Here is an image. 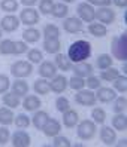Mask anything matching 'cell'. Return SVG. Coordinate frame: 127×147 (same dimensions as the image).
Segmentation results:
<instances>
[{
  "label": "cell",
  "mask_w": 127,
  "mask_h": 147,
  "mask_svg": "<svg viewBox=\"0 0 127 147\" xmlns=\"http://www.w3.org/2000/svg\"><path fill=\"white\" fill-rule=\"evenodd\" d=\"M91 55V45L87 40H76L69 46L67 57L72 63H81L88 59Z\"/></svg>",
  "instance_id": "obj_1"
},
{
  "label": "cell",
  "mask_w": 127,
  "mask_h": 147,
  "mask_svg": "<svg viewBox=\"0 0 127 147\" xmlns=\"http://www.w3.org/2000/svg\"><path fill=\"white\" fill-rule=\"evenodd\" d=\"M111 57L120 61L127 59V33H123L120 36H117L111 42Z\"/></svg>",
  "instance_id": "obj_2"
},
{
  "label": "cell",
  "mask_w": 127,
  "mask_h": 147,
  "mask_svg": "<svg viewBox=\"0 0 127 147\" xmlns=\"http://www.w3.org/2000/svg\"><path fill=\"white\" fill-rule=\"evenodd\" d=\"M11 73L16 79H24L33 73V64L30 61H16L11 67Z\"/></svg>",
  "instance_id": "obj_3"
},
{
  "label": "cell",
  "mask_w": 127,
  "mask_h": 147,
  "mask_svg": "<svg viewBox=\"0 0 127 147\" xmlns=\"http://www.w3.org/2000/svg\"><path fill=\"white\" fill-rule=\"evenodd\" d=\"M78 131H76V134H78V137L81 138V140H91L93 137L96 135V123L93 122V120H82V122H78Z\"/></svg>",
  "instance_id": "obj_4"
},
{
  "label": "cell",
  "mask_w": 127,
  "mask_h": 147,
  "mask_svg": "<svg viewBox=\"0 0 127 147\" xmlns=\"http://www.w3.org/2000/svg\"><path fill=\"white\" fill-rule=\"evenodd\" d=\"M75 101L81 106H85V107H93L96 104V95L91 89H81L76 92L75 95Z\"/></svg>",
  "instance_id": "obj_5"
},
{
  "label": "cell",
  "mask_w": 127,
  "mask_h": 147,
  "mask_svg": "<svg viewBox=\"0 0 127 147\" xmlns=\"http://www.w3.org/2000/svg\"><path fill=\"white\" fill-rule=\"evenodd\" d=\"M20 22H23L24 25H35L39 22V12L35 9V7H24V9L20 12Z\"/></svg>",
  "instance_id": "obj_6"
},
{
  "label": "cell",
  "mask_w": 127,
  "mask_h": 147,
  "mask_svg": "<svg viewBox=\"0 0 127 147\" xmlns=\"http://www.w3.org/2000/svg\"><path fill=\"white\" fill-rule=\"evenodd\" d=\"M76 12H78V16L79 20L84 21V22H93L94 21V7H93L90 3L84 2V3H79L78 7H76Z\"/></svg>",
  "instance_id": "obj_7"
},
{
  "label": "cell",
  "mask_w": 127,
  "mask_h": 147,
  "mask_svg": "<svg viewBox=\"0 0 127 147\" xmlns=\"http://www.w3.org/2000/svg\"><path fill=\"white\" fill-rule=\"evenodd\" d=\"M94 20H97L100 24L108 25L112 24L115 21V12L111 9V7H99V9L94 12Z\"/></svg>",
  "instance_id": "obj_8"
},
{
  "label": "cell",
  "mask_w": 127,
  "mask_h": 147,
  "mask_svg": "<svg viewBox=\"0 0 127 147\" xmlns=\"http://www.w3.org/2000/svg\"><path fill=\"white\" fill-rule=\"evenodd\" d=\"M18 27H20V18L12 15V13L3 16L2 21H0V28H2L3 31H6V33H12Z\"/></svg>",
  "instance_id": "obj_9"
},
{
  "label": "cell",
  "mask_w": 127,
  "mask_h": 147,
  "mask_svg": "<svg viewBox=\"0 0 127 147\" xmlns=\"http://www.w3.org/2000/svg\"><path fill=\"white\" fill-rule=\"evenodd\" d=\"M96 95V100L103 102V104H106V102H111L115 100L117 97V92L115 89L112 88H106V86H100V88H97V92L94 94Z\"/></svg>",
  "instance_id": "obj_10"
},
{
  "label": "cell",
  "mask_w": 127,
  "mask_h": 147,
  "mask_svg": "<svg viewBox=\"0 0 127 147\" xmlns=\"http://www.w3.org/2000/svg\"><path fill=\"white\" fill-rule=\"evenodd\" d=\"M49 88H51V91L55 92V94H63L67 89V79H66V76L55 74L53 77V80L49 82Z\"/></svg>",
  "instance_id": "obj_11"
},
{
  "label": "cell",
  "mask_w": 127,
  "mask_h": 147,
  "mask_svg": "<svg viewBox=\"0 0 127 147\" xmlns=\"http://www.w3.org/2000/svg\"><path fill=\"white\" fill-rule=\"evenodd\" d=\"M72 70L75 73V76H79V77H88L93 74V71H94V68H93L91 64L85 63V61H81V63H75L72 65Z\"/></svg>",
  "instance_id": "obj_12"
},
{
  "label": "cell",
  "mask_w": 127,
  "mask_h": 147,
  "mask_svg": "<svg viewBox=\"0 0 127 147\" xmlns=\"http://www.w3.org/2000/svg\"><path fill=\"white\" fill-rule=\"evenodd\" d=\"M42 131H44V134L46 135V137H55V135H58L60 134V131H61V125H60V122H58L57 119H48L46 120V123L44 125V128H42Z\"/></svg>",
  "instance_id": "obj_13"
},
{
  "label": "cell",
  "mask_w": 127,
  "mask_h": 147,
  "mask_svg": "<svg viewBox=\"0 0 127 147\" xmlns=\"http://www.w3.org/2000/svg\"><path fill=\"white\" fill-rule=\"evenodd\" d=\"M63 28L70 33V34H75V33H79L82 31V21L76 16H70V18H66L64 22H63Z\"/></svg>",
  "instance_id": "obj_14"
},
{
  "label": "cell",
  "mask_w": 127,
  "mask_h": 147,
  "mask_svg": "<svg viewBox=\"0 0 127 147\" xmlns=\"http://www.w3.org/2000/svg\"><path fill=\"white\" fill-rule=\"evenodd\" d=\"M31 144V138L25 131H16L12 135V146L14 147H29Z\"/></svg>",
  "instance_id": "obj_15"
},
{
  "label": "cell",
  "mask_w": 127,
  "mask_h": 147,
  "mask_svg": "<svg viewBox=\"0 0 127 147\" xmlns=\"http://www.w3.org/2000/svg\"><path fill=\"white\" fill-rule=\"evenodd\" d=\"M39 74H40V77H44V79H53V77L57 74L55 64L51 63V61L40 63V65H39Z\"/></svg>",
  "instance_id": "obj_16"
},
{
  "label": "cell",
  "mask_w": 127,
  "mask_h": 147,
  "mask_svg": "<svg viewBox=\"0 0 127 147\" xmlns=\"http://www.w3.org/2000/svg\"><path fill=\"white\" fill-rule=\"evenodd\" d=\"M100 140L106 146H112L117 141V132L111 126H102V129H100Z\"/></svg>",
  "instance_id": "obj_17"
},
{
  "label": "cell",
  "mask_w": 127,
  "mask_h": 147,
  "mask_svg": "<svg viewBox=\"0 0 127 147\" xmlns=\"http://www.w3.org/2000/svg\"><path fill=\"white\" fill-rule=\"evenodd\" d=\"M78 122H79V116L75 110L67 109L66 111H63V123L66 128H73L78 125Z\"/></svg>",
  "instance_id": "obj_18"
},
{
  "label": "cell",
  "mask_w": 127,
  "mask_h": 147,
  "mask_svg": "<svg viewBox=\"0 0 127 147\" xmlns=\"http://www.w3.org/2000/svg\"><path fill=\"white\" fill-rule=\"evenodd\" d=\"M40 106H42V102H40L39 97H36V95H27L23 101V107L27 111H36L40 109Z\"/></svg>",
  "instance_id": "obj_19"
},
{
  "label": "cell",
  "mask_w": 127,
  "mask_h": 147,
  "mask_svg": "<svg viewBox=\"0 0 127 147\" xmlns=\"http://www.w3.org/2000/svg\"><path fill=\"white\" fill-rule=\"evenodd\" d=\"M12 92L18 97H25L29 94V83L24 79H16L15 82H12Z\"/></svg>",
  "instance_id": "obj_20"
},
{
  "label": "cell",
  "mask_w": 127,
  "mask_h": 147,
  "mask_svg": "<svg viewBox=\"0 0 127 147\" xmlns=\"http://www.w3.org/2000/svg\"><path fill=\"white\" fill-rule=\"evenodd\" d=\"M55 67L57 68H60L61 71H69L70 68H72V61L69 59V57L64 55V54H55Z\"/></svg>",
  "instance_id": "obj_21"
},
{
  "label": "cell",
  "mask_w": 127,
  "mask_h": 147,
  "mask_svg": "<svg viewBox=\"0 0 127 147\" xmlns=\"http://www.w3.org/2000/svg\"><path fill=\"white\" fill-rule=\"evenodd\" d=\"M88 31H90L91 36H94V37H105L108 34L106 25L100 24V22H94V21L88 24Z\"/></svg>",
  "instance_id": "obj_22"
},
{
  "label": "cell",
  "mask_w": 127,
  "mask_h": 147,
  "mask_svg": "<svg viewBox=\"0 0 127 147\" xmlns=\"http://www.w3.org/2000/svg\"><path fill=\"white\" fill-rule=\"evenodd\" d=\"M33 89H35V92L39 94V95H48L51 92L49 82L46 79H44V77H40V79L35 80V83H33Z\"/></svg>",
  "instance_id": "obj_23"
},
{
  "label": "cell",
  "mask_w": 127,
  "mask_h": 147,
  "mask_svg": "<svg viewBox=\"0 0 127 147\" xmlns=\"http://www.w3.org/2000/svg\"><path fill=\"white\" fill-rule=\"evenodd\" d=\"M44 49L46 54H58L61 49V43L58 39H45Z\"/></svg>",
  "instance_id": "obj_24"
},
{
  "label": "cell",
  "mask_w": 127,
  "mask_h": 147,
  "mask_svg": "<svg viewBox=\"0 0 127 147\" xmlns=\"http://www.w3.org/2000/svg\"><path fill=\"white\" fill-rule=\"evenodd\" d=\"M48 119H49V115L46 113V111H44V110H36L35 116L31 117V122H33V125H35V128L42 129V128H44V125L46 123Z\"/></svg>",
  "instance_id": "obj_25"
},
{
  "label": "cell",
  "mask_w": 127,
  "mask_h": 147,
  "mask_svg": "<svg viewBox=\"0 0 127 147\" xmlns=\"http://www.w3.org/2000/svg\"><path fill=\"white\" fill-rule=\"evenodd\" d=\"M14 117H15V115H14L12 109H9V107H0V125L8 126V125L14 123Z\"/></svg>",
  "instance_id": "obj_26"
},
{
  "label": "cell",
  "mask_w": 127,
  "mask_h": 147,
  "mask_svg": "<svg viewBox=\"0 0 127 147\" xmlns=\"http://www.w3.org/2000/svg\"><path fill=\"white\" fill-rule=\"evenodd\" d=\"M2 101H3V104L9 109H16L20 106V97L15 95L14 92H5L3 97H2Z\"/></svg>",
  "instance_id": "obj_27"
},
{
  "label": "cell",
  "mask_w": 127,
  "mask_h": 147,
  "mask_svg": "<svg viewBox=\"0 0 127 147\" xmlns=\"http://www.w3.org/2000/svg\"><path fill=\"white\" fill-rule=\"evenodd\" d=\"M112 126L115 131H126L127 129V116L124 113H115L112 117Z\"/></svg>",
  "instance_id": "obj_28"
},
{
  "label": "cell",
  "mask_w": 127,
  "mask_h": 147,
  "mask_svg": "<svg viewBox=\"0 0 127 147\" xmlns=\"http://www.w3.org/2000/svg\"><path fill=\"white\" fill-rule=\"evenodd\" d=\"M23 39H24L25 43H36L40 39V31L38 28L29 27L27 30L23 31Z\"/></svg>",
  "instance_id": "obj_29"
},
{
  "label": "cell",
  "mask_w": 127,
  "mask_h": 147,
  "mask_svg": "<svg viewBox=\"0 0 127 147\" xmlns=\"http://www.w3.org/2000/svg\"><path fill=\"white\" fill-rule=\"evenodd\" d=\"M118 76H120V70H118V68H114V67H109V68H105V70L100 71L99 79L105 80V82H112Z\"/></svg>",
  "instance_id": "obj_30"
},
{
  "label": "cell",
  "mask_w": 127,
  "mask_h": 147,
  "mask_svg": "<svg viewBox=\"0 0 127 147\" xmlns=\"http://www.w3.org/2000/svg\"><path fill=\"white\" fill-rule=\"evenodd\" d=\"M112 63H114V59H112V57L109 55V54H100L97 57L96 65L100 68V70H105V68L112 67Z\"/></svg>",
  "instance_id": "obj_31"
},
{
  "label": "cell",
  "mask_w": 127,
  "mask_h": 147,
  "mask_svg": "<svg viewBox=\"0 0 127 147\" xmlns=\"http://www.w3.org/2000/svg\"><path fill=\"white\" fill-rule=\"evenodd\" d=\"M67 12H69V7H67L66 3H54V7H53L51 15L55 16V18H66Z\"/></svg>",
  "instance_id": "obj_32"
},
{
  "label": "cell",
  "mask_w": 127,
  "mask_h": 147,
  "mask_svg": "<svg viewBox=\"0 0 127 147\" xmlns=\"http://www.w3.org/2000/svg\"><path fill=\"white\" fill-rule=\"evenodd\" d=\"M44 36L45 39H58L60 37V28L54 24H46L44 27Z\"/></svg>",
  "instance_id": "obj_33"
},
{
  "label": "cell",
  "mask_w": 127,
  "mask_h": 147,
  "mask_svg": "<svg viewBox=\"0 0 127 147\" xmlns=\"http://www.w3.org/2000/svg\"><path fill=\"white\" fill-rule=\"evenodd\" d=\"M67 86H70V89L73 91H81L85 88V79L79 76H73L70 77V80H67Z\"/></svg>",
  "instance_id": "obj_34"
},
{
  "label": "cell",
  "mask_w": 127,
  "mask_h": 147,
  "mask_svg": "<svg viewBox=\"0 0 127 147\" xmlns=\"http://www.w3.org/2000/svg\"><path fill=\"white\" fill-rule=\"evenodd\" d=\"M91 117H93V122L94 123H100L103 125L105 120H106V111L100 107H94L91 111Z\"/></svg>",
  "instance_id": "obj_35"
},
{
  "label": "cell",
  "mask_w": 127,
  "mask_h": 147,
  "mask_svg": "<svg viewBox=\"0 0 127 147\" xmlns=\"http://www.w3.org/2000/svg\"><path fill=\"white\" fill-rule=\"evenodd\" d=\"M112 82H114V89H115L117 92H120V94L127 92V77H126L124 74H120V76H118L115 80H112Z\"/></svg>",
  "instance_id": "obj_36"
},
{
  "label": "cell",
  "mask_w": 127,
  "mask_h": 147,
  "mask_svg": "<svg viewBox=\"0 0 127 147\" xmlns=\"http://www.w3.org/2000/svg\"><path fill=\"white\" fill-rule=\"evenodd\" d=\"M127 109V100L126 97H123V95H120V97H115L114 100V113H124V110Z\"/></svg>",
  "instance_id": "obj_37"
},
{
  "label": "cell",
  "mask_w": 127,
  "mask_h": 147,
  "mask_svg": "<svg viewBox=\"0 0 127 147\" xmlns=\"http://www.w3.org/2000/svg\"><path fill=\"white\" fill-rule=\"evenodd\" d=\"M27 59L31 64H40L42 59H44V55L39 49H30L27 51Z\"/></svg>",
  "instance_id": "obj_38"
},
{
  "label": "cell",
  "mask_w": 127,
  "mask_h": 147,
  "mask_svg": "<svg viewBox=\"0 0 127 147\" xmlns=\"http://www.w3.org/2000/svg\"><path fill=\"white\" fill-rule=\"evenodd\" d=\"M0 9L3 12H15L18 9V2L16 0H2L0 2Z\"/></svg>",
  "instance_id": "obj_39"
},
{
  "label": "cell",
  "mask_w": 127,
  "mask_h": 147,
  "mask_svg": "<svg viewBox=\"0 0 127 147\" xmlns=\"http://www.w3.org/2000/svg\"><path fill=\"white\" fill-rule=\"evenodd\" d=\"M14 49V40L11 39H5L0 42V54L2 55H11Z\"/></svg>",
  "instance_id": "obj_40"
},
{
  "label": "cell",
  "mask_w": 127,
  "mask_h": 147,
  "mask_svg": "<svg viewBox=\"0 0 127 147\" xmlns=\"http://www.w3.org/2000/svg\"><path fill=\"white\" fill-rule=\"evenodd\" d=\"M14 123L16 125V128H20V129H24V128H27L30 125V117L27 115H18V116H15L14 117Z\"/></svg>",
  "instance_id": "obj_41"
},
{
  "label": "cell",
  "mask_w": 127,
  "mask_h": 147,
  "mask_svg": "<svg viewBox=\"0 0 127 147\" xmlns=\"http://www.w3.org/2000/svg\"><path fill=\"white\" fill-rule=\"evenodd\" d=\"M27 51H29V46H27V43H25V42H23V40L14 42L12 55H21V54H25Z\"/></svg>",
  "instance_id": "obj_42"
},
{
  "label": "cell",
  "mask_w": 127,
  "mask_h": 147,
  "mask_svg": "<svg viewBox=\"0 0 127 147\" xmlns=\"http://www.w3.org/2000/svg\"><path fill=\"white\" fill-rule=\"evenodd\" d=\"M53 7H54L53 0H40L39 2V12H42L44 15H51Z\"/></svg>",
  "instance_id": "obj_43"
},
{
  "label": "cell",
  "mask_w": 127,
  "mask_h": 147,
  "mask_svg": "<svg viewBox=\"0 0 127 147\" xmlns=\"http://www.w3.org/2000/svg\"><path fill=\"white\" fill-rule=\"evenodd\" d=\"M54 140H53V146L54 147H70V140L67 137H61V135H55L53 137Z\"/></svg>",
  "instance_id": "obj_44"
},
{
  "label": "cell",
  "mask_w": 127,
  "mask_h": 147,
  "mask_svg": "<svg viewBox=\"0 0 127 147\" xmlns=\"http://www.w3.org/2000/svg\"><path fill=\"white\" fill-rule=\"evenodd\" d=\"M55 109L58 110V111H66L67 109H70V102H69V100H67L66 97H58L57 100H55Z\"/></svg>",
  "instance_id": "obj_45"
},
{
  "label": "cell",
  "mask_w": 127,
  "mask_h": 147,
  "mask_svg": "<svg viewBox=\"0 0 127 147\" xmlns=\"http://www.w3.org/2000/svg\"><path fill=\"white\" fill-rule=\"evenodd\" d=\"M85 86L88 89H97V88H100V79L99 77H96V76H88L87 77V80H85Z\"/></svg>",
  "instance_id": "obj_46"
},
{
  "label": "cell",
  "mask_w": 127,
  "mask_h": 147,
  "mask_svg": "<svg viewBox=\"0 0 127 147\" xmlns=\"http://www.w3.org/2000/svg\"><path fill=\"white\" fill-rule=\"evenodd\" d=\"M9 86H11V80H9V77H8L6 74H0V94L8 92Z\"/></svg>",
  "instance_id": "obj_47"
},
{
  "label": "cell",
  "mask_w": 127,
  "mask_h": 147,
  "mask_svg": "<svg viewBox=\"0 0 127 147\" xmlns=\"http://www.w3.org/2000/svg\"><path fill=\"white\" fill-rule=\"evenodd\" d=\"M9 138H11L9 129H8L5 125H2V126H0V146L6 144L8 141H9Z\"/></svg>",
  "instance_id": "obj_48"
},
{
  "label": "cell",
  "mask_w": 127,
  "mask_h": 147,
  "mask_svg": "<svg viewBox=\"0 0 127 147\" xmlns=\"http://www.w3.org/2000/svg\"><path fill=\"white\" fill-rule=\"evenodd\" d=\"M87 3H90L91 6H99V7H108L112 2L111 0H88Z\"/></svg>",
  "instance_id": "obj_49"
},
{
  "label": "cell",
  "mask_w": 127,
  "mask_h": 147,
  "mask_svg": "<svg viewBox=\"0 0 127 147\" xmlns=\"http://www.w3.org/2000/svg\"><path fill=\"white\" fill-rule=\"evenodd\" d=\"M111 2H112L117 7H121V9H124V7L127 6V0H111Z\"/></svg>",
  "instance_id": "obj_50"
},
{
  "label": "cell",
  "mask_w": 127,
  "mask_h": 147,
  "mask_svg": "<svg viewBox=\"0 0 127 147\" xmlns=\"http://www.w3.org/2000/svg\"><path fill=\"white\" fill-rule=\"evenodd\" d=\"M20 2H21L25 7H33V6L38 3V0H20Z\"/></svg>",
  "instance_id": "obj_51"
},
{
  "label": "cell",
  "mask_w": 127,
  "mask_h": 147,
  "mask_svg": "<svg viewBox=\"0 0 127 147\" xmlns=\"http://www.w3.org/2000/svg\"><path fill=\"white\" fill-rule=\"evenodd\" d=\"M118 146H127V140H126V138L120 140V141H118Z\"/></svg>",
  "instance_id": "obj_52"
},
{
  "label": "cell",
  "mask_w": 127,
  "mask_h": 147,
  "mask_svg": "<svg viewBox=\"0 0 127 147\" xmlns=\"http://www.w3.org/2000/svg\"><path fill=\"white\" fill-rule=\"evenodd\" d=\"M63 2H64V3H73L75 0H63Z\"/></svg>",
  "instance_id": "obj_53"
},
{
  "label": "cell",
  "mask_w": 127,
  "mask_h": 147,
  "mask_svg": "<svg viewBox=\"0 0 127 147\" xmlns=\"http://www.w3.org/2000/svg\"><path fill=\"white\" fill-rule=\"evenodd\" d=\"M2 33H3V30H2V28H0V39H2Z\"/></svg>",
  "instance_id": "obj_54"
}]
</instances>
